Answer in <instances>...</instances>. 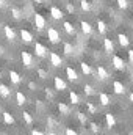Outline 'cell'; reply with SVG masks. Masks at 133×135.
Wrapping results in <instances>:
<instances>
[{"label": "cell", "mask_w": 133, "mask_h": 135, "mask_svg": "<svg viewBox=\"0 0 133 135\" xmlns=\"http://www.w3.org/2000/svg\"><path fill=\"white\" fill-rule=\"evenodd\" d=\"M0 79H2V72H0Z\"/></svg>", "instance_id": "obj_48"}, {"label": "cell", "mask_w": 133, "mask_h": 135, "mask_svg": "<svg viewBox=\"0 0 133 135\" xmlns=\"http://www.w3.org/2000/svg\"><path fill=\"white\" fill-rule=\"evenodd\" d=\"M22 116H24V119H25V123H27V124H32V123H33V118H32V115H30L28 112H24V113H22Z\"/></svg>", "instance_id": "obj_30"}, {"label": "cell", "mask_w": 133, "mask_h": 135, "mask_svg": "<svg viewBox=\"0 0 133 135\" xmlns=\"http://www.w3.org/2000/svg\"><path fill=\"white\" fill-rule=\"evenodd\" d=\"M21 38H22V41H24L25 44H30V42L33 41V35L30 33L28 30H24V28L21 30Z\"/></svg>", "instance_id": "obj_8"}, {"label": "cell", "mask_w": 133, "mask_h": 135, "mask_svg": "<svg viewBox=\"0 0 133 135\" xmlns=\"http://www.w3.org/2000/svg\"><path fill=\"white\" fill-rule=\"evenodd\" d=\"M0 55H3V47L0 46Z\"/></svg>", "instance_id": "obj_44"}, {"label": "cell", "mask_w": 133, "mask_h": 135, "mask_svg": "<svg viewBox=\"0 0 133 135\" xmlns=\"http://www.w3.org/2000/svg\"><path fill=\"white\" fill-rule=\"evenodd\" d=\"M113 65H114V68H116V69H119V71H122V69L125 68L124 60H122L119 55H114V57H113Z\"/></svg>", "instance_id": "obj_9"}, {"label": "cell", "mask_w": 133, "mask_h": 135, "mask_svg": "<svg viewBox=\"0 0 133 135\" xmlns=\"http://www.w3.org/2000/svg\"><path fill=\"white\" fill-rule=\"evenodd\" d=\"M34 2H38V3H41V2H42V0H34Z\"/></svg>", "instance_id": "obj_47"}, {"label": "cell", "mask_w": 133, "mask_h": 135, "mask_svg": "<svg viewBox=\"0 0 133 135\" xmlns=\"http://www.w3.org/2000/svg\"><path fill=\"white\" fill-rule=\"evenodd\" d=\"M99 101H100V104H102L103 107H106V105L110 104V96H108L106 93H100L99 94Z\"/></svg>", "instance_id": "obj_22"}, {"label": "cell", "mask_w": 133, "mask_h": 135, "mask_svg": "<svg viewBox=\"0 0 133 135\" xmlns=\"http://www.w3.org/2000/svg\"><path fill=\"white\" fill-rule=\"evenodd\" d=\"M50 14H52V17L53 19H57V21H60V19H63V11L60 9V8H57V6H52L50 8Z\"/></svg>", "instance_id": "obj_10"}, {"label": "cell", "mask_w": 133, "mask_h": 135, "mask_svg": "<svg viewBox=\"0 0 133 135\" xmlns=\"http://www.w3.org/2000/svg\"><path fill=\"white\" fill-rule=\"evenodd\" d=\"M105 121H106V126L108 127H114V124H116V119H114V116L111 113H106L105 115Z\"/></svg>", "instance_id": "obj_19"}, {"label": "cell", "mask_w": 133, "mask_h": 135, "mask_svg": "<svg viewBox=\"0 0 133 135\" xmlns=\"http://www.w3.org/2000/svg\"><path fill=\"white\" fill-rule=\"evenodd\" d=\"M38 75H39V79H47L49 77V72L44 71V69H38Z\"/></svg>", "instance_id": "obj_33"}, {"label": "cell", "mask_w": 133, "mask_h": 135, "mask_svg": "<svg viewBox=\"0 0 133 135\" xmlns=\"http://www.w3.org/2000/svg\"><path fill=\"white\" fill-rule=\"evenodd\" d=\"M63 50H64V54H66V55H72V54H74V46H72V44H69V42H64Z\"/></svg>", "instance_id": "obj_25"}, {"label": "cell", "mask_w": 133, "mask_h": 135, "mask_svg": "<svg viewBox=\"0 0 133 135\" xmlns=\"http://www.w3.org/2000/svg\"><path fill=\"white\" fill-rule=\"evenodd\" d=\"M69 99H70V102H72L74 105L80 104V98H78V94H77L75 91H70V93H69Z\"/></svg>", "instance_id": "obj_24"}, {"label": "cell", "mask_w": 133, "mask_h": 135, "mask_svg": "<svg viewBox=\"0 0 133 135\" xmlns=\"http://www.w3.org/2000/svg\"><path fill=\"white\" fill-rule=\"evenodd\" d=\"M34 52H36V57L44 58V57L47 55V47H45L44 44H41V42H36V44H34Z\"/></svg>", "instance_id": "obj_4"}, {"label": "cell", "mask_w": 133, "mask_h": 135, "mask_svg": "<svg viewBox=\"0 0 133 135\" xmlns=\"http://www.w3.org/2000/svg\"><path fill=\"white\" fill-rule=\"evenodd\" d=\"M2 115H3V121H5L6 124H14V116H13L9 112H3Z\"/></svg>", "instance_id": "obj_18"}, {"label": "cell", "mask_w": 133, "mask_h": 135, "mask_svg": "<svg viewBox=\"0 0 133 135\" xmlns=\"http://www.w3.org/2000/svg\"><path fill=\"white\" fill-rule=\"evenodd\" d=\"M80 27H81V32H83L85 35H91V33H93V27H91V24H89V22H86V21H81Z\"/></svg>", "instance_id": "obj_13"}, {"label": "cell", "mask_w": 133, "mask_h": 135, "mask_svg": "<svg viewBox=\"0 0 133 135\" xmlns=\"http://www.w3.org/2000/svg\"><path fill=\"white\" fill-rule=\"evenodd\" d=\"M66 75H67V79L72 80V82H75L78 79V75H77V72H75L74 68H66Z\"/></svg>", "instance_id": "obj_16"}, {"label": "cell", "mask_w": 133, "mask_h": 135, "mask_svg": "<svg viewBox=\"0 0 133 135\" xmlns=\"http://www.w3.org/2000/svg\"><path fill=\"white\" fill-rule=\"evenodd\" d=\"M5 5V0H0V6H3Z\"/></svg>", "instance_id": "obj_45"}, {"label": "cell", "mask_w": 133, "mask_h": 135, "mask_svg": "<svg viewBox=\"0 0 133 135\" xmlns=\"http://www.w3.org/2000/svg\"><path fill=\"white\" fill-rule=\"evenodd\" d=\"M63 27H64V30H66L67 35H75V27H74L70 22H64Z\"/></svg>", "instance_id": "obj_23"}, {"label": "cell", "mask_w": 133, "mask_h": 135, "mask_svg": "<svg viewBox=\"0 0 133 135\" xmlns=\"http://www.w3.org/2000/svg\"><path fill=\"white\" fill-rule=\"evenodd\" d=\"M3 32H5L6 39H9V41H14V39H16V33H14V30H13L9 25H5V27H3Z\"/></svg>", "instance_id": "obj_11"}, {"label": "cell", "mask_w": 133, "mask_h": 135, "mask_svg": "<svg viewBox=\"0 0 133 135\" xmlns=\"http://www.w3.org/2000/svg\"><path fill=\"white\" fill-rule=\"evenodd\" d=\"M28 86H30L32 90H34V83H33V82H30V83H28Z\"/></svg>", "instance_id": "obj_42"}, {"label": "cell", "mask_w": 133, "mask_h": 135, "mask_svg": "<svg viewBox=\"0 0 133 135\" xmlns=\"http://www.w3.org/2000/svg\"><path fill=\"white\" fill-rule=\"evenodd\" d=\"M113 90H114L116 94H124V93H125V86H124V83L119 82V80H114V82H113Z\"/></svg>", "instance_id": "obj_7"}, {"label": "cell", "mask_w": 133, "mask_h": 135, "mask_svg": "<svg viewBox=\"0 0 133 135\" xmlns=\"http://www.w3.org/2000/svg\"><path fill=\"white\" fill-rule=\"evenodd\" d=\"M34 25H36V28H38V30H44V28H45V25H47L45 17H44L42 14H34Z\"/></svg>", "instance_id": "obj_3"}, {"label": "cell", "mask_w": 133, "mask_h": 135, "mask_svg": "<svg viewBox=\"0 0 133 135\" xmlns=\"http://www.w3.org/2000/svg\"><path fill=\"white\" fill-rule=\"evenodd\" d=\"M130 102L133 104V93H130Z\"/></svg>", "instance_id": "obj_43"}, {"label": "cell", "mask_w": 133, "mask_h": 135, "mask_svg": "<svg viewBox=\"0 0 133 135\" xmlns=\"http://www.w3.org/2000/svg\"><path fill=\"white\" fill-rule=\"evenodd\" d=\"M0 110H2V107H0Z\"/></svg>", "instance_id": "obj_49"}, {"label": "cell", "mask_w": 133, "mask_h": 135, "mask_svg": "<svg viewBox=\"0 0 133 135\" xmlns=\"http://www.w3.org/2000/svg\"><path fill=\"white\" fill-rule=\"evenodd\" d=\"M67 9H69V11H70V13H72V11H74V6H72V5H70V3H69V5H67Z\"/></svg>", "instance_id": "obj_41"}, {"label": "cell", "mask_w": 133, "mask_h": 135, "mask_svg": "<svg viewBox=\"0 0 133 135\" xmlns=\"http://www.w3.org/2000/svg\"><path fill=\"white\" fill-rule=\"evenodd\" d=\"M47 38H49V41H50L52 44H58L60 39H61V36H60V33H58V30L53 28V27L47 30Z\"/></svg>", "instance_id": "obj_1"}, {"label": "cell", "mask_w": 133, "mask_h": 135, "mask_svg": "<svg viewBox=\"0 0 133 135\" xmlns=\"http://www.w3.org/2000/svg\"><path fill=\"white\" fill-rule=\"evenodd\" d=\"M53 85H55V90H58V91L66 90V82L61 77H53Z\"/></svg>", "instance_id": "obj_6"}, {"label": "cell", "mask_w": 133, "mask_h": 135, "mask_svg": "<svg viewBox=\"0 0 133 135\" xmlns=\"http://www.w3.org/2000/svg\"><path fill=\"white\" fill-rule=\"evenodd\" d=\"M66 135H78V134H77V132H75L74 129H70V127H67V129H66Z\"/></svg>", "instance_id": "obj_38"}, {"label": "cell", "mask_w": 133, "mask_h": 135, "mask_svg": "<svg viewBox=\"0 0 133 135\" xmlns=\"http://www.w3.org/2000/svg\"><path fill=\"white\" fill-rule=\"evenodd\" d=\"M129 58H130V61L133 63V50H129Z\"/></svg>", "instance_id": "obj_40"}, {"label": "cell", "mask_w": 133, "mask_h": 135, "mask_svg": "<svg viewBox=\"0 0 133 135\" xmlns=\"http://www.w3.org/2000/svg\"><path fill=\"white\" fill-rule=\"evenodd\" d=\"M85 94H88V96H91V94H94V88L91 86V85H85Z\"/></svg>", "instance_id": "obj_32"}, {"label": "cell", "mask_w": 133, "mask_h": 135, "mask_svg": "<svg viewBox=\"0 0 133 135\" xmlns=\"http://www.w3.org/2000/svg\"><path fill=\"white\" fill-rule=\"evenodd\" d=\"M9 94H11V90L6 86V85H0V96L2 98H9Z\"/></svg>", "instance_id": "obj_20"}, {"label": "cell", "mask_w": 133, "mask_h": 135, "mask_svg": "<svg viewBox=\"0 0 133 135\" xmlns=\"http://www.w3.org/2000/svg\"><path fill=\"white\" fill-rule=\"evenodd\" d=\"M50 63H52L55 68L63 66V58H61L57 52H50Z\"/></svg>", "instance_id": "obj_5"}, {"label": "cell", "mask_w": 133, "mask_h": 135, "mask_svg": "<svg viewBox=\"0 0 133 135\" xmlns=\"http://www.w3.org/2000/svg\"><path fill=\"white\" fill-rule=\"evenodd\" d=\"M49 135H58V134H55V132H50V134H49Z\"/></svg>", "instance_id": "obj_46"}, {"label": "cell", "mask_w": 133, "mask_h": 135, "mask_svg": "<svg viewBox=\"0 0 133 135\" xmlns=\"http://www.w3.org/2000/svg\"><path fill=\"white\" fill-rule=\"evenodd\" d=\"M58 110H60L63 115H69V112H70V108L67 107L66 104H63V102H60V104H58Z\"/></svg>", "instance_id": "obj_26"}, {"label": "cell", "mask_w": 133, "mask_h": 135, "mask_svg": "<svg viewBox=\"0 0 133 135\" xmlns=\"http://www.w3.org/2000/svg\"><path fill=\"white\" fill-rule=\"evenodd\" d=\"M21 58H22V63H24V66L25 68H33L34 66V58L32 54H28V52H22L21 54Z\"/></svg>", "instance_id": "obj_2"}, {"label": "cell", "mask_w": 133, "mask_h": 135, "mask_svg": "<svg viewBox=\"0 0 133 135\" xmlns=\"http://www.w3.org/2000/svg\"><path fill=\"white\" fill-rule=\"evenodd\" d=\"M11 14H13V17H14V19H21V14H22V13H21V9H19V8L13 6V8H11Z\"/></svg>", "instance_id": "obj_29"}, {"label": "cell", "mask_w": 133, "mask_h": 135, "mask_svg": "<svg viewBox=\"0 0 133 135\" xmlns=\"http://www.w3.org/2000/svg\"><path fill=\"white\" fill-rule=\"evenodd\" d=\"M103 47H105V52L106 54H111L114 50V44H113V41L110 38H105L103 39Z\"/></svg>", "instance_id": "obj_12"}, {"label": "cell", "mask_w": 133, "mask_h": 135, "mask_svg": "<svg viewBox=\"0 0 133 135\" xmlns=\"http://www.w3.org/2000/svg\"><path fill=\"white\" fill-rule=\"evenodd\" d=\"M117 39H119V44H121L122 47H127V46H129V38H127V35L119 33L117 35Z\"/></svg>", "instance_id": "obj_21"}, {"label": "cell", "mask_w": 133, "mask_h": 135, "mask_svg": "<svg viewBox=\"0 0 133 135\" xmlns=\"http://www.w3.org/2000/svg\"><path fill=\"white\" fill-rule=\"evenodd\" d=\"M77 116H78V119H80L81 123H86V115H85V113L80 112V113H77Z\"/></svg>", "instance_id": "obj_37"}, {"label": "cell", "mask_w": 133, "mask_h": 135, "mask_svg": "<svg viewBox=\"0 0 133 135\" xmlns=\"http://www.w3.org/2000/svg\"><path fill=\"white\" fill-rule=\"evenodd\" d=\"M80 68H81V72H83L85 75H89V74H91V68H89V65H86V63H80Z\"/></svg>", "instance_id": "obj_27"}, {"label": "cell", "mask_w": 133, "mask_h": 135, "mask_svg": "<svg viewBox=\"0 0 133 135\" xmlns=\"http://www.w3.org/2000/svg\"><path fill=\"white\" fill-rule=\"evenodd\" d=\"M9 79H11V83H14V85H19V83L22 82L21 75H19L16 71H9Z\"/></svg>", "instance_id": "obj_14"}, {"label": "cell", "mask_w": 133, "mask_h": 135, "mask_svg": "<svg viewBox=\"0 0 133 135\" xmlns=\"http://www.w3.org/2000/svg\"><path fill=\"white\" fill-rule=\"evenodd\" d=\"M80 6H81L83 11H89V9H91V3L86 2V0H80Z\"/></svg>", "instance_id": "obj_28"}, {"label": "cell", "mask_w": 133, "mask_h": 135, "mask_svg": "<svg viewBox=\"0 0 133 135\" xmlns=\"http://www.w3.org/2000/svg\"><path fill=\"white\" fill-rule=\"evenodd\" d=\"M32 135H44V134L39 132V131H36V129H33V131H32Z\"/></svg>", "instance_id": "obj_39"}, {"label": "cell", "mask_w": 133, "mask_h": 135, "mask_svg": "<svg viewBox=\"0 0 133 135\" xmlns=\"http://www.w3.org/2000/svg\"><path fill=\"white\" fill-rule=\"evenodd\" d=\"M86 105H88V110H89L91 113H96V105H93L91 102H86Z\"/></svg>", "instance_id": "obj_36"}, {"label": "cell", "mask_w": 133, "mask_h": 135, "mask_svg": "<svg viewBox=\"0 0 133 135\" xmlns=\"http://www.w3.org/2000/svg\"><path fill=\"white\" fill-rule=\"evenodd\" d=\"M116 2H117V6H119L121 9H125V8H127V5H129V3H127V0H116Z\"/></svg>", "instance_id": "obj_34"}, {"label": "cell", "mask_w": 133, "mask_h": 135, "mask_svg": "<svg viewBox=\"0 0 133 135\" xmlns=\"http://www.w3.org/2000/svg\"><path fill=\"white\" fill-rule=\"evenodd\" d=\"M91 131H93V132H94V134H99V126H97V124H96V123H91Z\"/></svg>", "instance_id": "obj_35"}, {"label": "cell", "mask_w": 133, "mask_h": 135, "mask_svg": "<svg viewBox=\"0 0 133 135\" xmlns=\"http://www.w3.org/2000/svg\"><path fill=\"white\" fill-rule=\"evenodd\" d=\"M25 102H27V98L24 96V93H22V91H17V93H16V104H17V105H24Z\"/></svg>", "instance_id": "obj_17"}, {"label": "cell", "mask_w": 133, "mask_h": 135, "mask_svg": "<svg viewBox=\"0 0 133 135\" xmlns=\"http://www.w3.org/2000/svg\"><path fill=\"white\" fill-rule=\"evenodd\" d=\"M97 75H99L100 80H106V79L110 77L108 71H106V69H105L103 66H99V68H97Z\"/></svg>", "instance_id": "obj_15"}, {"label": "cell", "mask_w": 133, "mask_h": 135, "mask_svg": "<svg viewBox=\"0 0 133 135\" xmlns=\"http://www.w3.org/2000/svg\"><path fill=\"white\" fill-rule=\"evenodd\" d=\"M97 27H99V33H105L106 32V25L103 21H97Z\"/></svg>", "instance_id": "obj_31"}]
</instances>
